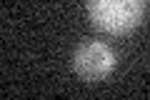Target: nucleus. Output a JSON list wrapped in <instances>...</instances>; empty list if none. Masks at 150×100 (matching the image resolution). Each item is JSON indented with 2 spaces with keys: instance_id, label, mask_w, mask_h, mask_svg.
Here are the masks:
<instances>
[{
  "instance_id": "1",
  "label": "nucleus",
  "mask_w": 150,
  "mask_h": 100,
  "mask_svg": "<svg viewBox=\"0 0 150 100\" xmlns=\"http://www.w3.org/2000/svg\"><path fill=\"white\" fill-rule=\"evenodd\" d=\"M88 15L98 30L125 35L140 25L145 0H88Z\"/></svg>"
},
{
  "instance_id": "2",
  "label": "nucleus",
  "mask_w": 150,
  "mask_h": 100,
  "mask_svg": "<svg viewBox=\"0 0 150 100\" xmlns=\"http://www.w3.org/2000/svg\"><path fill=\"white\" fill-rule=\"evenodd\" d=\"M73 68L88 83H98V80L108 78L115 68V50L108 43L100 40H85L75 48L73 53Z\"/></svg>"
}]
</instances>
